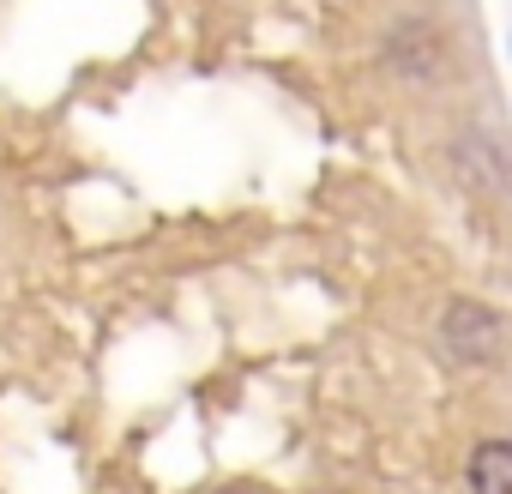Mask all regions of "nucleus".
Segmentation results:
<instances>
[{"label": "nucleus", "instance_id": "nucleus-2", "mask_svg": "<svg viewBox=\"0 0 512 494\" xmlns=\"http://www.w3.org/2000/svg\"><path fill=\"white\" fill-rule=\"evenodd\" d=\"M386 67L404 79V85H440L446 73V43L434 25H398L386 37Z\"/></svg>", "mask_w": 512, "mask_h": 494}, {"label": "nucleus", "instance_id": "nucleus-3", "mask_svg": "<svg viewBox=\"0 0 512 494\" xmlns=\"http://www.w3.org/2000/svg\"><path fill=\"white\" fill-rule=\"evenodd\" d=\"M470 494H512V440H482L464 470Z\"/></svg>", "mask_w": 512, "mask_h": 494}, {"label": "nucleus", "instance_id": "nucleus-1", "mask_svg": "<svg viewBox=\"0 0 512 494\" xmlns=\"http://www.w3.org/2000/svg\"><path fill=\"white\" fill-rule=\"evenodd\" d=\"M440 350L458 368H488L506 350V320L488 302H476V296H452L440 308Z\"/></svg>", "mask_w": 512, "mask_h": 494}]
</instances>
